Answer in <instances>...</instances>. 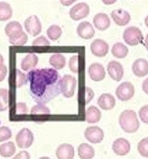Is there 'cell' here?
<instances>
[{
    "instance_id": "43",
    "label": "cell",
    "mask_w": 148,
    "mask_h": 159,
    "mask_svg": "<svg viewBox=\"0 0 148 159\" xmlns=\"http://www.w3.org/2000/svg\"><path fill=\"white\" fill-rule=\"evenodd\" d=\"M142 90H143L144 93L148 95V78L145 79L142 83Z\"/></svg>"
},
{
    "instance_id": "47",
    "label": "cell",
    "mask_w": 148,
    "mask_h": 159,
    "mask_svg": "<svg viewBox=\"0 0 148 159\" xmlns=\"http://www.w3.org/2000/svg\"><path fill=\"white\" fill-rule=\"evenodd\" d=\"M145 25L148 27V16H146V18H145Z\"/></svg>"
},
{
    "instance_id": "32",
    "label": "cell",
    "mask_w": 148,
    "mask_h": 159,
    "mask_svg": "<svg viewBox=\"0 0 148 159\" xmlns=\"http://www.w3.org/2000/svg\"><path fill=\"white\" fill-rule=\"evenodd\" d=\"M27 81V75L22 73L20 69L15 70V80L14 84L16 88H22L25 84H26Z\"/></svg>"
},
{
    "instance_id": "2",
    "label": "cell",
    "mask_w": 148,
    "mask_h": 159,
    "mask_svg": "<svg viewBox=\"0 0 148 159\" xmlns=\"http://www.w3.org/2000/svg\"><path fill=\"white\" fill-rule=\"evenodd\" d=\"M119 123L123 130L128 134L135 133L140 127L136 112L133 110H124L120 114Z\"/></svg>"
},
{
    "instance_id": "3",
    "label": "cell",
    "mask_w": 148,
    "mask_h": 159,
    "mask_svg": "<svg viewBox=\"0 0 148 159\" xmlns=\"http://www.w3.org/2000/svg\"><path fill=\"white\" fill-rule=\"evenodd\" d=\"M77 81L76 78L72 75L66 74L59 80L60 93L66 98H71L73 97L76 91Z\"/></svg>"
},
{
    "instance_id": "38",
    "label": "cell",
    "mask_w": 148,
    "mask_h": 159,
    "mask_svg": "<svg viewBox=\"0 0 148 159\" xmlns=\"http://www.w3.org/2000/svg\"><path fill=\"white\" fill-rule=\"evenodd\" d=\"M139 117L143 123L148 124V105L143 106L138 112Z\"/></svg>"
},
{
    "instance_id": "35",
    "label": "cell",
    "mask_w": 148,
    "mask_h": 159,
    "mask_svg": "<svg viewBox=\"0 0 148 159\" xmlns=\"http://www.w3.org/2000/svg\"><path fill=\"white\" fill-rule=\"evenodd\" d=\"M12 133L11 129L7 126L0 127V142H4L12 138Z\"/></svg>"
},
{
    "instance_id": "8",
    "label": "cell",
    "mask_w": 148,
    "mask_h": 159,
    "mask_svg": "<svg viewBox=\"0 0 148 159\" xmlns=\"http://www.w3.org/2000/svg\"><path fill=\"white\" fill-rule=\"evenodd\" d=\"M84 136L91 143H100L104 139L105 134L102 129L98 126H89L85 129Z\"/></svg>"
},
{
    "instance_id": "18",
    "label": "cell",
    "mask_w": 148,
    "mask_h": 159,
    "mask_svg": "<svg viewBox=\"0 0 148 159\" xmlns=\"http://www.w3.org/2000/svg\"><path fill=\"white\" fill-rule=\"evenodd\" d=\"M74 155L75 151L73 146L69 143H63L56 149V157L59 159H71Z\"/></svg>"
},
{
    "instance_id": "27",
    "label": "cell",
    "mask_w": 148,
    "mask_h": 159,
    "mask_svg": "<svg viewBox=\"0 0 148 159\" xmlns=\"http://www.w3.org/2000/svg\"><path fill=\"white\" fill-rule=\"evenodd\" d=\"M12 16V7L6 2H0V21L9 20Z\"/></svg>"
},
{
    "instance_id": "31",
    "label": "cell",
    "mask_w": 148,
    "mask_h": 159,
    "mask_svg": "<svg viewBox=\"0 0 148 159\" xmlns=\"http://www.w3.org/2000/svg\"><path fill=\"white\" fill-rule=\"evenodd\" d=\"M31 116H50V110L45 104H39L34 106L31 110Z\"/></svg>"
},
{
    "instance_id": "21",
    "label": "cell",
    "mask_w": 148,
    "mask_h": 159,
    "mask_svg": "<svg viewBox=\"0 0 148 159\" xmlns=\"http://www.w3.org/2000/svg\"><path fill=\"white\" fill-rule=\"evenodd\" d=\"M86 121L89 124L98 123L101 119V112L95 106H91L86 110Z\"/></svg>"
},
{
    "instance_id": "20",
    "label": "cell",
    "mask_w": 148,
    "mask_h": 159,
    "mask_svg": "<svg viewBox=\"0 0 148 159\" xmlns=\"http://www.w3.org/2000/svg\"><path fill=\"white\" fill-rule=\"evenodd\" d=\"M39 61L38 56L35 54H28L21 62V68L23 71L29 72L34 69Z\"/></svg>"
},
{
    "instance_id": "17",
    "label": "cell",
    "mask_w": 148,
    "mask_h": 159,
    "mask_svg": "<svg viewBox=\"0 0 148 159\" xmlns=\"http://www.w3.org/2000/svg\"><path fill=\"white\" fill-rule=\"evenodd\" d=\"M97 104L104 111H110L115 107L116 101L113 95L110 93H104L98 98Z\"/></svg>"
},
{
    "instance_id": "25",
    "label": "cell",
    "mask_w": 148,
    "mask_h": 159,
    "mask_svg": "<svg viewBox=\"0 0 148 159\" xmlns=\"http://www.w3.org/2000/svg\"><path fill=\"white\" fill-rule=\"evenodd\" d=\"M16 152V146L13 142H7L0 146V156L2 157H10Z\"/></svg>"
},
{
    "instance_id": "12",
    "label": "cell",
    "mask_w": 148,
    "mask_h": 159,
    "mask_svg": "<svg viewBox=\"0 0 148 159\" xmlns=\"http://www.w3.org/2000/svg\"><path fill=\"white\" fill-rule=\"evenodd\" d=\"M88 74L91 80L95 81V82L102 81L106 75L105 68L100 63L91 64L88 68Z\"/></svg>"
},
{
    "instance_id": "9",
    "label": "cell",
    "mask_w": 148,
    "mask_h": 159,
    "mask_svg": "<svg viewBox=\"0 0 148 159\" xmlns=\"http://www.w3.org/2000/svg\"><path fill=\"white\" fill-rule=\"evenodd\" d=\"M24 26L28 34L32 36H38L42 31V25L41 21L36 15H31L27 17L24 22Z\"/></svg>"
},
{
    "instance_id": "34",
    "label": "cell",
    "mask_w": 148,
    "mask_h": 159,
    "mask_svg": "<svg viewBox=\"0 0 148 159\" xmlns=\"http://www.w3.org/2000/svg\"><path fill=\"white\" fill-rule=\"evenodd\" d=\"M68 67L69 69L74 74H78L79 71V56L78 55H75L70 58L68 61Z\"/></svg>"
},
{
    "instance_id": "44",
    "label": "cell",
    "mask_w": 148,
    "mask_h": 159,
    "mask_svg": "<svg viewBox=\"0 0 148 159\" xmlns=\"http://www.w3.org/2000/svg\"><path fill=\"white\" fill-rule=\"evenodd\" d=\"M117 0H102V2L106 5H111V4H114L116 2Z\"/></svg>"
},
{
    "instance_id": "33",
    "label": "cell",
    "mask_w": 148,
    "mask_h": 159,
    "mask_svg": "<svg viewBox=\"0 0 148 159\" xmlns=\"http://www.w3.org/2000/svg\"><path fill=\"white\" fill-rule=\"evenodd\" d=\"M137 151L141 156L148 157V138H144L137 143Z\"/></svg>"
},
{
    "instance_id": "13",
    "label": "cell",
    "mask_w": 148,
    "mask_h": 159,
    "mask_svg": "<svg viewBox=\"0 0 148 159\" xmlns=\"http://www.w3.org/2000/svg\"><path fill=\"white\" fill-rule=\"evenodd\" d=\"M112 149L115 154L118 156H125L130 152L131 145L126 139H117L113 143Z\"/></svg>"
},
{
    "instance_id": "36",
    "label": "cell",
    "mask_w": 148,
    "mask_h": 159,
    "mask_svg": "<svg viewBox=\"0 0 148 159\" xmlns=\"http://www.w3.org/2000/svg\"><path fill=\"white\" fill-rule=\"evenodd\" d=\"M28 113V108L25 102H17L15 107V114L17 116H24Z\"/></svg>"
},
{
    "instance_id": "37",
    "label": "cell",
    "mask_w": 148,
    "mask_h": 159,
    "mask_svg": "<svg viewBox=\"0 0 148 159\" xmlns=\"http://www.w3.org/2000/svg\"><path fill=\"white\" fill-rule=\"evenodd\" d=\"M32 45L34 46H49L50 45V42L46 36H41L33 40Z\"/></svg>"
},
{
    "instance_id": "10",
    "label": "cell",
    "mask_w": 148,
    "mask_h": 159,
    "mask_svg": "<svg viewBox=\"0 0 148 159\" xmlns=\"http://www.w3.org/2000/svg\"><path fill=\"white\" fill-rule=\"evenodd\" d=\"M91 51L96 57H105L109 52V45L104 40L96 39L91 42Z\"/></svg>"
},
{
    "instance_id": "6",
    "label": "cell",
    "mask_w": 148,
    "mask_h": 159,
    "mask_svg": "<svg viewBox=\"0 0 148 159\" xmlns=\"http://www.w3.org/2000/svg\"><path fill=\"white\" fill-rule=\"evenodd\" d=\"M115 94L117 96L118 99L122 102H127L133 98L135 94V88L131 83L124 82L120 86H118L115 91Z\"/></svg>"
},
{
    "instance_id": "1",
    "label": "cell",
    "mask_w": 148,
    "mask_h": 159,
    "mask_svg": "<svg viewBox=\"0 0 148 159\" xmlns=\"http://www.w3.org/2000/svg\"><path fill=\"white\" fill-rule=\"evenodd\" d=\"M26 75L30 94L36 103L46 104L61 93L59 74L55 69H32Z\"/></svg>"
},
{
    "instance_id": "7",
    "label": "cell",
    "mask_w": 148,
    "mask_h": 159,
    "mask_svg": "<svg viewBox=\"0 0 148 159\" xmlns=\"http://www.w3.org/2000/svg\"><path fill=\"white\" fill-rule=\"evenodd\" d=\"M90 13V7L86 2H79L70 9L69 16L73 21H80L86 18Z\"/></svg>"
},
{
    "instance_id": "46",
    "label": "cell",
    "mask_w": 148,
    "mask_h": 159,
    "mask_svg": "<svg viewBox=\"0 0 148 159\" xmlns=\"http://www.w3.org/2000/svg\"><path fill=\"white\" fill-rule=\"evenodd\" d=\"M3 62H4V59H3V57H2V55L0 54V65L3 64Z\"/></svg>"
},
{
    "instance_id": "28",
    "label": "cell",
    "mask_w": 148,
    "mask_h": 159,
    "mask_svg": "<svg viewBox=\"0 0 148 159\" xmlns=\"http://www.w3.org/2000/svg\"><path fill=\"white\" fill-rule=\"evenodd\" d=\"M9 91L5 88H0V112L5 111L9 107Z\"/></svg>"
},
{
    "instance_id": "45",
    "label": "cell",
    "mask_w": 148,
    "mask_h": 159,
    "mask_svg": "<svg viewBox=\"0 0 148 159\" xmlns=\"http://www.w3.org/2000/svg\"><path fill=\"white\" fill-rule=\"evenodd\" d=\"M145 47H146V50H148V33L146 36V40H145Z\"/></svg>"
},
{
    "instance_id": "4",
    "label": "cell",
    "mask_w": 148,
    "mask_h": 159,
    "mask_svg": "<svg viewBox=\"0 0 148 159\" xmlns=\"http://www.w3.org/2000/svg\"><path fill=\"white\" fill-rule=\"evenodd\" d=\"M123 38L127 45L130 46H136L142 42L143 35L138 27L129 26L124 30Z\"/></svg>"
},
{
    "instance_id": "5",
    "label": "cell",
    "mask_w": 148,
    "mask_h": 159,
    "mask_svg": "<svg viewBox=\"0 0 148 159\" xmlns=\"http://www.w3.org/2000/svg\"><path fill=\"white\" fill-rule=\"evenodd\" d=\"M33 133L27 128L21 129L16 136V143L20 148H28L33 144Z\"/></svg>"
},
{
    "instance_id": "16",
    "label": "cell",
    "mask_w": 148,
    "mask_h": 159,
    "mask_svg": "<svg viewBox=\"0 0 148 159\" xmlns=\"http://www.w3.org/2000/svg\"><path fill=\"white\" fill-rule=\"evenodd\" d=\"M132 70L137 77L146 76L148 74V61L145 59H137L132 65Z\"/></svg>"
},
{
    "instance_id": "19",
    "label": "cell",
    "mask_w": 148,
    "mask_h": 159,
    "mask_svg": "<svg viewBox=\"0 0 148 159\" xmlns=\"http://www.w3.org/2000/svg\"><path fill=\"white\" fill-rule=\"evenodd\" d=\"M94 26L100 31H105L110 26V20L107 14L100 12L95 15L93 18Z\"/></svg>"
},
{
    "instance_id": "41",
    "label": "cell",
    "mask_w": 148,
    "mask_h": 159,
    "mask_svg": "<svg viewBox=\"0 0 148 159\" xmlns=\"http://www.w3.org/2000/svg\"><path fill=\"white\" fill-rule=\"evenodd\" d=\"M15 158H31V155L26 151H22L15 156Z\"/></svg>"
},
{
    "instance_id": "26",
    "label": "cell",
    "mask_w": 148,
    "mask_h": 159,
    "mask_svg": "<svg viewBox=\"0 0 148 159\" xmlns=\"http://www.w3.org/2000/svg\"><path fill=\"white\" fill-rule=\"evenodd\" d=\"M4 31L6 36L10 37V36H13L15 34L18 33L20 31H22V24L18 22V21H10L6 25Z\"/></svg>"
},
{
    "instance_id": "29",
    "label": "cell",
    "mask_w": 148,
    "mask_h": 159,
    "mask_svg": "<svg viewBox=\"0 0 148 159\" xmlns=\"http://www.w3.org/2000/svg\"><path fill=\"white\" fill-rule=\"evenodd\" d=\"M28 40V36L24 31H20L9 37V43L13 45H24Z\"/></svg>"
},
{
    "instance_id": "42",
    "label": "cell",
    "mask_w": 148,
    "mask_h": 159,
    "mask_svg": "<svg viewBox=\"0 0 148 159\" xmlns=\"http://www.w3.org/2000/svg\"><path fill=\"white\" fill-rule=\"evenodd\" d=\"M59 1L60 3L63 5V6H70L77 0H59Z\"/></svg>"
},
{
    "instance_id": "30",
    "label": "cell",
    "mask_w": 148,
    "mask_h": 159,
    "mask_svg": "<svg viewBox=\"0 0 148 159\" xmlns=\"http://www.w3.org/2000/svg\"><path fill=\"white\" fill-rule=\"evenodd\" d=\"M49 39L51 40H58L59 37L62 36V29L58 25H52L50 26L46 31Z\"/></svg>"
},
{
    "instance_id": "15",
    "label": "cell",
    "mask_w": 148,
    "mask_h": 159,
    "mask_svg": "<svg viewBox=\"0 0 148 159\" xmlns=\"http://www.w3.org/2000/svg\"><path fill=\"white\" fill-rule=\"evenodd\" d=\"M115 23L120 26H126L131 20V16L124 9H115L110 13Z\"/></svg>"
},
{
    "instance_id": "23",
    "label": "cell",
    "mask_w": 148,
    "mask_h": 159,
    "mask_svg": "<svg viewBox=\"0 0 148 159\" xmlns=\"http://www.w3.org/2000/svg\"><path fill=\"white\" fill-rule=\"evenodd\" d=\"M77 152L79 157L83 159L92 158L95 156V150L93 147L86 143H82L79 145Z\"/></svg>"
},
{
    "instance_id": "14",
    "label": "cell",
    "mask_w": 148,
    "mask_h": 159,
    "mask_svg": "<svg viewBox=\"0 0 148 159\" xmlns=\"http://www.w3.org/2000/svg\"><path fill=\"white\" fill-rule=\"evenodd\" d=\"M76 33L79 37L84 40H90L93 38L96 32H95L93 26L89 21H82L77 26Z\"/></svg>"
},
{
    "instance_id": "40",
    "label": "cell",
    "mask_w": 148,
    "mask_h": 159,
    "mask_svg": "<svg viewBox=\"0 0 148 159\" xmlns=\"http://www.w3.org/2000/svg\"><path fill=\"white\" fill-rule=\"evenodd\" d=\"M7 74V68L6 65L2 64L0 65V82H2L5 79Z\"/></svg>"
},
{
    "instance_id": "11",
    "label": "cell",
    "mask_w": 148,
    "mask_h": 159,
    "mask_svg": "<svg viewBox=\"0 0 148 159\" xmlns=\"http://www.w3.org/2000/svg\"><path fill=\"white\" fill-rule=\"evenodd\" d=\"M107 72L108 74L113 80L115 81H120L123 79L124 74V68H123L122 64H120V62L115 61H110L107 65Z\"/></svg>"
},
{
    "instance_id": "22",
    "label": "cell",
    "mask_w": 148,
    "mask_h": 159,
    "mask_svg": "<svg viewBox=\"0 0 148 159\" xmlns=\"http://www.w3.org/2000/svg\"><path fill=\"white\" fill-rule=\"evenodd\" d=\"M66 58L62 54H54L50 56V64L56 70L63 69L66 66Z\"/></svg>"
},
{
    "instance_id": "39",
    "label": "cell",
    "mask_w": 148,
    "mask_h": 159,
    "mask_svg": "<svg viewBox=\"0 0 148 159\" xmlns=\"http://www.w3.org/2000/svg\"><path fill=\"white\" fill-rule=\"evenodd\" d=\"M94 96H95V94H94L93 90L91 88L86 87L85 88V104H88L94 98Z\"/></svg>"
},
{
    "instance_id": "24",
    "label": "cell",
    "mask_w": 148,
    "mask_h": 159,
    "mask_svg": "<svg viewBox=\"0 0 148 159\" xmlns=\"http://www.w3.org/2000/svg\"><path fill=\"white\" fill-rule=\"evenodd\" d=\"M111 53L113 56L117 59H124L128 54V48L123 43L118 42L112 47Z\"/></svg>"
}]
</instances>
